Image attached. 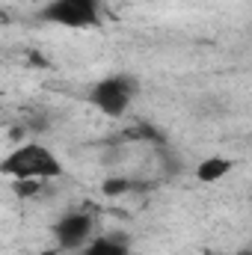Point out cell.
<instances>
[{
	"label": "cell",
	"instance_id": "obj_1",
	"mask_svg": "<svg viewBox=\"0 0 252 255\" xmlns=\"http://www.w3.org/2000/svg\"><path fill=\"white\" fill-rule=\"evenodd\" d=\"M0 175L12 181H54L65 175V166L48 145L21 142L0 160Z\"/></svg>",
	"mask_w": 252,
	"mask_h": 255
},
{
	"label": "cell",
	"instance_id": "obj_2",
	"mask_svg": "<svg viewBox=\"0 0 252 255\" xmlns=\"http://www.w3.org/2000/svg\"><path fill=\"white\" fill-rule=\"evenodd\" d=\"M136 95H139V80L133 74H107L89 86L86 104L107 119H122Z\"/></svg>",
	"mask_w": 252,
	"mask_h": 255
},
{
	"label": "cell",
	"instance_id": "obj_3",
	"mask_svg": "<svg viewBox=\"0 0 252 255\" xmlns=\"http://www.w3.org/2000/svg\"><path fill=\"white\" fill-rule=\"evenodd\" d=\"M39 21L63 30H98L104 24L101 0H48L39 12Z\"/></svg>",
	"mask_w": 252,
	"mask_h": 255
},
{
	"label": "cell",
	"instance_id": "obj_4",
	"mask_svg": "<svg viewBox=\"0 0 252 255\" xmlns=\"http://www.w3.org/2000/svg\"><path fill=\"white\" fill-rule=\"evenodd\" d=\"M51 235H54V247L63 255H71L95 235V217L86 211H68L51 226Z\"/></svg>",
	"mask_w": 252,
	"mask_h": 255
},
{
	"label": "cell",
	"instance_id": "obj_5",
	"mask_svg": "<svg viewBox=\"0 0 252 255\" xmlns=\"http://www.w3.org/2000/svg\"><path fill=\"white\" fill-rule=\"evenodd\" d=\"M71 255H130V238L125 232L92 235L77 253H71Z\"/></svg>",
	"mask_w": 252,
	"mask_h": 255
},
{
	"label": "cell",
	"instance_id": "obj_6",
	"mask_svg": "<svg viewBox=\"0 0 252 255\" xmlns=\"http://www.w3.org/2000/svg\"><path fill=\"white\" fill-rule=\"evenodd\" d=\"M232 169H235V160H232V157L211 154V157H205V160L196 166V181H202V184H217V181L226 178Z\"/></svg>",
	"mask_w": 252,
	"mask_h": 255
},
{
	"label": "cell",
	"instance_id": "obj_7",
	"mask_svg": "<svg viewBox=\"0 0 252 255\" xmlns=\"http://www.w3.org/2000/svg\"><path fill=\"white\" fill-rule=\"evenodd\" d=\"M125 190H130V181H122V178H107L101 184L104 196H119V193H125Z\"/></svg>",
	"mask_w": 252,
	"mask_h": 255
},
{
	"label": "cell",
	"instance_id": "obj_8",
	"mask_svg": "<svg viewBox=\"0 0 252 255\" xmlns=\"http://www.w3.org/2000/svg\"><path fill=\"white\" fill-rule=\"evenodd\" d=\"M12 184H15V193L18 196H36V193L42 190L45 181H12Z\"/></svg>",
	"mask_w": 252,
	"mask_h": 255
},
{
	"label": "cell",
	"instance_id": "obj_9",
	"mask_svg": "<svg viewBox=\"0 0 252 255\" xmlns=\"http://www.w3.org/2000/svg\"><path fill=\"white\" fill-rule=\"evenodd\" d=\"M36 255H63V253H60L57 247H48V250H39V253H36Z\"/></svg>",
	"mask_w": 252,
	"mask_h": 255
},
{
	"label": "cell",
	"instance_id": "obj_10",
	"mask_svg": "<svg viewBox=\"0 0 252 255\" xmlns=\"http://www.w3.org/2000/svg\"><path fill=\"white\" fill-rule=\"evenodd\" d=\"M241 255H252V250H250V247H247V250H241Z\"/></svg>",
	"mask_w": 252,
	"mask_h": 255
}]
</instances>
